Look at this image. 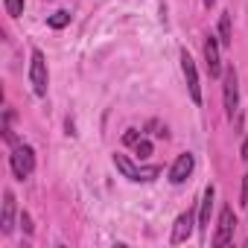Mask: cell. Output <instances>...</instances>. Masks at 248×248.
I'll use <instances>...</instances> for the list:
<instances>
[{"mask_svg":"<svg viewBox=\"0 0 248 248\" xmlns=\"http://www.w3.org/2000/svg\"><path fill=\"white\" fill-rule=\"evenodd\" d=\"M21 225H24L27 233H32V219H30V213H21Z\"/></svg>","mask_w":248,"mask_h":248,"instance_id":"18","label":"cell"},{"mask_svg":"<svg viewBox=\"0 0 248 248\" xmlns=\"http://www.w3.org/2000/svg\"><path fill=\"white\" fill-rule=\"evenodd\" d=\"M181 70H184V79H187V91H190V99L199 105L202 102V85H199V70H196V62L187 50H181Z\"/></svg>","mask_w":248,"mask_h":248,"instance_id":"4","label":"cell"},{"mask_svg":"<svg viewBox=\"0 0 248 248\" xmlns=\"http://www.w3.org/2000/svg\"><path fill=\"white\" fill-rule=\"evenodd\" d=\"M233 228H236L233 210H231V207H222V213H219V228H216V233H213V245H228V242H233Z\"/></svg>","mask_w":248,"mask_h":248,"instance_id":"5","label":"cell"},{"mask_svg":"<svg viewBox=\"0 0 248 248\" xmlns=\"http://www.w3.org/2000/svg\"><path fill=\"white\" fill-rule=\"evenodd\" d=\"M3 6H6V12H9L12 18L24 15V0H3Z\"/></svg>","mask_w":248,"mask_h":248,"instance_id":"13","label":"cell"},{"mask_svg":"<svg viewBox=\"0 0 248 248\" xmlns=\"http://www.w3.org/2000/svg\"><path fill=\"white\" fill-rule=\"evenodd\" d=\"M213 196H216V190H213V184L204 190V196H202V204H199V228L202 231H207V225H210V210H213Z\"/></svg>","mask_w":248,"mask_h":248,"instance_id":"11","label":"cell"},{"mask_svg":"<svg viewBox=\"0 0 248 248\" xmlns=\"http://www.w3.org/2000/svg\"><path fill=\"white\" fill-rule=\"evenodd\" d=\"M138 140H140V132L138 129H129L126 135H123V143H129V146H138Z\"/></svg>","mask_w":248,"mask_h":248,"instance_id":"16","label":"cell"},{"mask_svg":"<svg viewBox=\"0 0 248 248\" xmlns=\"http://www.w3.org/2000/svg\"><path fill=\"white\" fill-rule=\"evenodd\" d=\"M233 38H231V12H222V18H219V44L222 47H228Z\"/></svg>","mask_w":248,"mask_h":248,"instance_id":"12","label":"cell"},{"mask_svg":"<svg viewBox=\"0 0 248 248\" xmlns=\"http://www.w3.org/2000/svg\"><path fill=\"white\" fill-rule=\"evenodd\" d=\"M242 158L248 161V138H245V143H242Z\"/></svg>","mask_w":248,"mask_h":248,"instance_id":"19","label":"cell"},{"mask_svg":"<svg viewBox=\"0 0 248 248\" xmlns=\"http://www.w3.org/2000/svg\"><path fill=\"white\" fill-rule=\"evenodd\" d=\"M222 93H225V111H228V117H233V111H236V105H239V82H236L233 67H231V70H225Z\"/></svg>","mask_w":248,"mask_h":248,"instance_id":"6","label":"cell"},{"mask_svg":"<svg viewBox=\"0 0 248 248\" xmlns=\"http://www.w3.org/2000/svg\"><path fill=\"white\" fill-rule=\"evenodd\" d=\"M67 24H70V15H67V12L50 15V27H53V30H62V27H67Z\"/></svg>","mask_w":248,"mask_h":248,"instance_id":"14","label":"cell"},{"mask_svg":"<svg viewBox=\"0 0 248 248\" xmlns=\"http://www.w3.org/2000/svg\"><path fill=\"white\" fill-rule=\"evenodd\" d=\"M135 149H138V158H140V161L152 155V143H149V140H143V138L138 140V146H135Z\"/></svg>","mask_w":248,"mask_h":248,"instance_id":"15","label":"cell"},{"mask_svg":"<svg viewBox=\"0 0 248 248\" xmlns=\"http://www.w3.org/2000/svg\"><path fill=\"white\" fill-rule=\"evenodd\" d=\"M213 3H216V0H204V6H213Z\"/></svg>","mask_w":248,"mask_h":248,"instance_id":"20","label":"cell"},{"mask_svg":"<svg viewBox=\"0 0 248 248\" xmlns=\"http://www.w3.org/2000/svg\"><path fill=\"white\" fill-rule=\"evenodd\" d=\"M9 164H12V172H15V178H30L32 175V170H35V152H32V146H27V143H15V149H12V155H9Z\"/></svg>","mask_w":248,"mask_h":248,"instance_id":"1","label":"cell"},{"mask_svg":"<svg viewBox=\"0 0 248 248\" xmlns=\"http://www.w3.org/2000/svg\"><path fill=\"white\" fill-rule=\"evenodd\" d=\"M239 204L248 207V175H242V193H239Z\"/></svg>","mask_w":248,"mask_h":248,"instance_id":"17","label":"cell"},{"mask_svg":"<svg viewBox=\"0 0 248 248\" xmlns=\"http://www.w3.org/2000/svg\"><path fill=\"white\" fill-rule=\"evenodd\" d=\"M15 228V193L12 190H3V213H0V231L3 233H12Z\"/></svg>","mask_w":248,"mask_h":248,"instance_id":"9","label":"cell"},{"mask_svg":"<svg viewBox=\"0 0 248 248\" xmlns=\"http://www.w3.org/2000/svg\"><path fill=\"white\" fill-rule=\"evenodd\" d=\"M30 85L38 96L47 93V59L41 50H32V62H30Z\"/></svg>","mask_w":248,"mask_h":248,"instance_id":"3","label":"cell"},{"mask_svg":"<svg viewBox=\"0 0 248 248\" xmlns=\"http://www.w3.org/2000/svg\"><path fill=\"white\" fill-rule=\"evenodd\" d=\"M114 167L126 175L129 181H152V178H158L161 175V167H138V164H132L126 155H114Z\"/></svg>","mask_w":248,"mask_h":248,"instance_id":"2","label":"cell"},{"mask_svg":"<svg viewBox=\"0 0 248 248\" xmlns=\"http://www.w3.org/2000/svg\"><path fill=\"white\" fill-rule=\"evenodd\" d=\"M204 62H207V70H210L213 79L222 76V59H219V41H216V35H207V41H204Z\"/></svg>","mask_w":248,"mask_h":248,"instance_id":"8","label":"cell"},{"mask_svg":"<svg viewBox=\"0 0 248 248\" xmlns=\"http://www.w3.org/2000/svg\"><path fill=\"white\" fill-rule=\"evenodd\" d=\"M190 233H193V213L187 210V213H181V216L175 219L170 242H172V245H178V242H187V239H190Z\"/></svg>","mask_w":248,"mask_h":248,"instance_id":"10","label":"cell"},{"mask_svg":"<svg viewBox=\"0 0 248 248\" xmlns=\"http://www.w3.org/2000/svg\"><path fill=\"white\" fill-rule=\"evenodd\" d=\"M193 167H196V158H193L190 152L178 155V158H175V164H172V170H170V181H172V184H184V181L190 178Z\"/></svg>","mask_w":248,"mask_h":248,"instance_id":"7","label":"cell"}]
</instances>
